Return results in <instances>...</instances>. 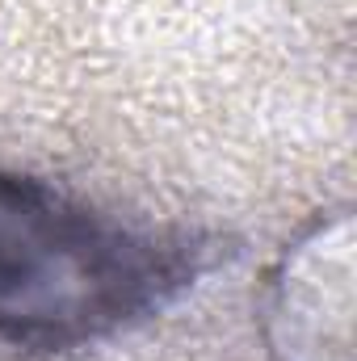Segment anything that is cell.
Here are the masks:
<instances>
[{
    "label": "cell",
    "mask_w": 357,
    "mask_h": 361,
    "mask_svg": "<svg viewBox=\"0 0 357 361\" xmlns=\"http://www.w3.org/2000/svg\"><path fill=\"white\" fill-rule=\"evenodd\" d=\"M227 257L219 235L143 227L0 169V341L72 353L169 311Z\"/></svg>",
    "instance_id": "1"
}]
</instances>
